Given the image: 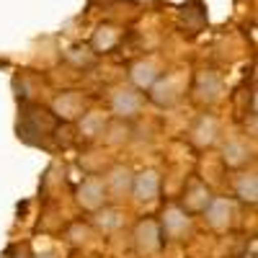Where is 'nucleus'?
Segmentation results:
<instances>
[{"instance_id":"f257e3e1","label":"nucleus","mask_w":258,"mask_h":258,"mask_svg":"<svg viewBox=\"0 0 258 258\" xmlns=\"http://www.w3.org/2000/svg\"><path fill=\"white\" fill-rule=\"evenodd\" d=\"M78 202L85 209H101L106 202V183L101 178H88L78 188Z\"/></svg>"},{"instance_id":"f03ea898","label":"nucleus","mask_w":258,"mask_h":258,"mask_svg":"<svg viewBox=\"0 0 258 258\" xmlns=\"http://www.w3.org/2000/svg\"><path fill=\"white\" fill-rule=\"evenodd\" d=\"M188 227H191V220H188L186 209H181V207L165 209V214H163V230H165V235H170V238H183V235L188 232Z\"/></svg>"},{"instance_id":"7ed1b4c3","label":"nucleus","mask_w":258,"mask_h":258,"mask_svg":"<svg viewBox=\"0 0 258 258\" xmlns=\"http://www.w3.org/2000/svg\"><path fill=\"white\" fill-rule=\"evenodd\" d=\"M204 212H207V222L217 230H225L232 222V204L227 199H209Z\"/></svg>"},{"instance_id":"20e7f679","label":"nucleus","mask_w":258,"mask_h":258,"mask_svg":"<svg viewBox=\"0 0 258 258\" xmlns=\"http://www.w3.org/2000/svg\"><path fill=\"white\" fill-rule=\"evenodd\" d=\"M137 243H140V250H145V253L158 250V248H160V243H163L158 222H153V220L140 222V227H137Z\"/></svg>"},{"instance_id":"39448f33","label":"nucleus","mask_w":258,"mask_h":258,"mask_svg":"<svg viewBox=\"0 0 258 258\" xmlns=\"http://www.w3.org/2000/svg\"><path fill=\"white\" fill-rule=\"evenodd\" d=\"M158 173H153V170H145V173L135 176L132 181V191H135V197L142 199V202H150V199H155L158 197Z\"/></svg>"},{"instance_id":"423d86ee","label":"nucleus","mask_w":258,"mask_h":258,"mask_svg":"<svg viewBox=\"0 0 258 258\" xmlns=\"http://www.w3.org/2000/svg\"><path fill=\"white\" fill-rule=\"evenodd\" d=\"M140 106H142V98L135 91H119L114 96V111L119 116H137Z\"/></svg>"},{"instance_id":"0eeeda50","label":"nucleus","mask_w":258,"mask_h":258,"mask_svg":"<svg viewBox=\"0 0 258 258\" xmlns=\"http://www.w3.org/2000/svg\"><path fill=\"white\" fill-rule=\"evenodd\" d=\"M191 140L199 147H209L214 140H217V121H214L212 116H202L199 124L191 129Z\"/></svg>"},{"instance_id":"6e6552de","label":"nucleus","mask_w":258,"mask_h":258,"mask_svg":"<svg viewBox=\"0 0 258 258\" xmlns=\"http://www.w3.org/2000/svg\"><path fill=\"white\" fill-rule=\"evenodd\" d=\"M248 160H250V150L245 142H240V140L227 142V147H225V163L227 165L238 168V165H245Z\"/></svg>"},{"instance_id":"1a4fd4ad","label":"nucleus","mask_w":258,"mask_h":258,"mask_svg":"<svg viewBox=\"0 0 258 258\" xmlns=\"http://www.w3.org/2000/svg\"><path fill=\"white\" fill-rule=\"evenodd\" d=\"M209 188L207 186H202L199 181H194L191 186H188V197L183 199V204L188 207V209H204L207 204H209Z\"/></svg>"},{"instance_id":"9d476101","label":"nucleus","mask_w":258,"mask_h":258,"mask_svg":"<svg viewBox=\"0 0 258 258\" xmlns=\"http://www.w3.org/2000/svg\"><path fill=\"white\" fill-rule=\"evenodd\" d=\"M235 194L243 199V202H255V197H258V181H255V176L253 173H243L240 178H238V183H235Z\"/></svg>"}]
</instances>
